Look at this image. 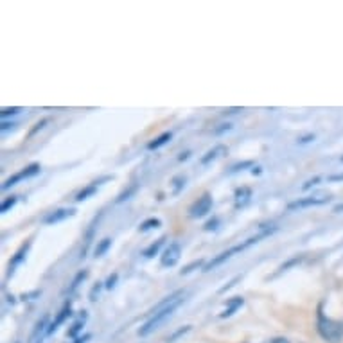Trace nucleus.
I'll use <instances>...</instances> for the list:
<instances>
[{
  "label": "nucleus",
  "instance_id": "nucleus-1",
  "mask_svg": "<svg viewBox=\"0 0 343 343\" xmlns=\"http://www.w3.org/2000/svg\"><path fill=\"white\" fill-rule=\"evenodd\" d=\"M184 296H185L184 291H176V293H172L171 296H167L164 302H160L158 306L151 311V316H149L148 322L138 329V334H140V336H148V334L154 332L156 329H160V327L164 326L167 320L174 314V311L184 304L185 300Z\"/></svg>",
  "mask_w": 343,
  "mask_h": 343
},
{
  "label": "nucleus",
  "instance_id": "nucleus-2",
  "mask_svg": "<svg viewBox=\"0 0 343 343\" xmlns=\"http://www.w3.org/2000/svg\"><path fill=\"white\" fill-rule=\"evenodd\" d=\"M275 230H277L275 226H273V228H266V230L259 232V234H257V236H255V237H250V239H246L244 243L236 244V246H232L230 250H226V252H223V254H219L218 257H216V259L210 260V262H208L207 266H205V270H203V272H210L212 268L219 266V264H223V262H225L226 259H230V257H232V255H234V254H237V252H243V250H246V248H248V246H252V244L259 243L260 239H264V237L272 236V234H273V232H275Z\"/></svg>",
  "mask_w": 343,
  "mask_h": 343
},
{
  "label": "nucleus",
  "instance_id": "nucleus-3",
  "mask_svg": "<svg viewBox=\"0 0 343 343\" xmlns=\"http://www.w3.org/2000/svg\"><path fill=\"white\" fill-rule=\"evenodd\" d=\"M318 332L329 343H340L343 338V324L332 318H327L324 314H318Z\"/></svg>",
  "mask_w": 343,
  "mask_h": 343
},
{
  "label": "nucleus",
  "instance_id": "nucleus-4",
  "mask_svg": "<svg viewBox=\"0 0 343 343\" xmlns=\"http://www.w3.org/2000/svg\"><path fill=\"white\" fill-rule=\"evenodd\" d=\"M331 192H314L308 198H300L296 201H291L288 205V210H296V208H308V207H318V205H326L327 201H331Z\"/></svg>",
  "mask_w": 343,
  "mask_h": 343
},
{
  "label": "nucleus",
  "instance_id": "nucleus-5",
  "mask_svg": "<svg viewBox=\"0 0 343 343\" xmlns=\"http://www.w3.org/2000/svg\"><path fill=\"white\" fill-rule=\"evenodd\" d=\"M180 257H182V246H180V243H171L164 250L162 257H160V264L164 268H172L176 266Z\"/></svg>",
  "mask_w": 343,
  "mask_h": 343
},
{
  "label": "nucleus",
  "instance_id": "nucleus-6",
  "mask_svg": "<svg viewBox=\"0 0 343 343\" xmlns=\"http://www.w3.org/2000/svg\"><path fill=\"white\" fill-rule=\"evenodd\" d=\"M210 208H212V196L203 194L201 198H198V201L189 208V214H190V218H203V216H207V214L210 212Z\"/></svg>",
  "mask_w": 343,
  "mask_h": 343
},
{
  "label": "nucleus",
  "instance_id": "nucleus-7",
  "mask_svg": "<svg viewBox=\"0 0 343 343\" xmlns=\"http://www.w3.org/2000/svg\"><path fill=\"white\" fill-rule=\"evenodd\" d=\"M38 172H40V166H38V164H33V166H29L27 169H24L22 172H17V174H13L11 178H7L6 182H4V185H2V189H4V190L9 189V187H13V185H17L20 180L34 176V174H38Z\"/></svg>",
  "mask_w": 343,
  "mask_h": 343
},
{
  "label": "nucleus",
  "instance_id": "nucleus-8",
  "mask_svg": "<svg viewBox=\"0 0 343 343\" xmlns=\"http://www.w3.org/2000/svg\"><path fill=\"white\" fill-rule=\"evenodd\" d=\"M74 212H76L74 208H58V210H54V212L49 214L47 218L43 219V223H45V225H56V223L63 221V219L72 218Z\"/></svg>",
  "mask_w": 343,
  "mask_h": 343
},
{
  "label": "nucleus",
  "instance_id": "nucleus-9",
  "mask_svg": "<svg viewBox=\"0 0 343 343\" xmlns=\"http://www.w3.org/2000/svg\"><path fill=\"white\" fill-rule=\"evenodd\" d=\"M70 313H72V306H70V302H67L65 306H63V309L59 311V314L56 316V320H54L52 324L49 326V331H47V334H52V332H56L58 331V327L65 322L69 316H70Z\"/></svg>",
  "mask_w": 343,
  "mask_h": 343
},
{
  "label": "nucleus",
  "instance_id": "nucleus-10",
  "mask_svg": "<svg viewBox=\"0 0 343 343\" xmlns=\"http://www.w3.org/2000/svg\"><path fill=\"white\" fill-rule=\"evenodd\" d=\"M45 327H47V316L42 318L38 324H36V329H34V332H33V336H31L29 343H42L43 334H47V331H49V329H45Z\"/></svg>",
  "mask_w": 343,
  "mask_h": 343
},
{
  "label": "nucleus",
  "instance_id": "nucleus-11",
  "mask_svg": "<svg viewBox=\"0 0 343 343\" xmlns=\"http://www.w3.org/2000/svg\"><path fill=\"white\" fill-rule=\"evenodd\" d=\"M226 304H228V306H226V309H225V311H223L221 314H219L221 318L232 316V314L236 313L237 309H239V308H241V306L244 304V298H243V296H234V298H230V300L226 302Z\"/></svg>",
  "mask_w": 343,
  "mask_h": 343
},
{
  "label": "nucleus",
  "instance_id": "nucleus-12",
  "mask_svg": "<svg viewBox=\"0 0 343 343\" xmlns=\"http://www.w3.org/2000/svg\"><path fill=\"white\" fill-rule=\"evenodd\" d=\"M250 198H252V189H248V187H241V189L236 190V207H244L246 203L250 201Z\"/></svg>",
  "mask_w": 343,
  "mask_h": 343
},
{
  "label": "nucleus",
  "instance_id": "nucleus-13",
  "mask_svg": "<svg viewBox=\"0 0 343 343\" xmlns=\"http://www.w3.org/2000/svg\"><path fill=\"white\" fill-rule=\"evenodd\" d=\"M225 153H226V148H225V146H216V148L210 149V151H208V153L205 154V156H201V164H203V166H207V164H210L212 160L219 158L221 154H225Z\"/></svg>",
  "mask_w": 343,
  "mask_h": 343
},
{
  "label": "nucleus",
  "instance_id": "nucleus-14",
  "mask_svg": "<svg viewBox=\"0 0 343 343\" xmlns=\"http://www.w3.org/2000/svg\"><path fill=\"white\" fill-rule=\"evenodd\" d=\"M86 318H88V314H86V311H83V314H81V316H79V320H77L76 324L72 326V329H69V332H67V334H69L70 338H76L77 332H79L85 327V322H86Z\"/></svg>",
  "mask_w": 343,
  "mask_h": 343
},
{
  "label": "nucleus",
  "instance_id": "nucleus-15",
  "mask_svg": "<svg viewBox=\"0 0 343 343\" xmlns=\"http://www.w3.org/2000/svg\"><path fill=\"white\" fill-rule=\"evenodd\" d=\"M164 241H166V239L162 237V239H158V241H154L153 244H149L148 248H146V250H144V252H142V255H144V257H146V259H151L153 255L158 254V250H160V246L164 244Z\"/></svg>",
  "mask_w": 343,
  "mask_h": 343
},
{
  "label": "nucleus",
  "instance_id": "nucleus-16",
  "mask_svg": "<svg viewBox=\"0 0 343 343\" xmlns=\"http://www.w3.org/2000/svg\"><path fill=\"white\" fill-rule=\"evenodd\" d=\"M112 246V239L110 237H106V239H103V241H99V244L95 246V257H103V255L106 254L108 252V248Z\"/></svg>",
  "mask_w": 343,
  "mask_h": 343
},
{
  "label": "nucleus",
  "instance_id": "nucleus-17",
  "mask_svg": "<svg viewBox=\"0 0 343 343\" xmlns=\"http://www.w3.org/2000/svg\"><path fill=\"white\" fill-rule=\"evenodd\" d=\"M169 140H171V133H162L156 140H153V142L148 144V149H158V148H162L164 144L169 142Z\"/></svg>",
  "mask_w": 343,
  "mask_h": 343
},
{
  "label": "nucleus",
  "instance_id": "nucleus-18",
  "mask_svg": "<svg viewBox=\"0 0 343 343\" xmlns=\"http://www.w3.org/2000/svg\"><path fill=\"white\" fill-rule=\"evenodd\" d=\"M97 192V182L95 184H92V185H88V187H85L79 194L76 196V201H83V200H86L88 196H92V194H95Z\"/></svg>",
  "mask_w": 343,
  "mask_h": 343
},
{
  "label": "nucleus",
  "instance_id": "nucleus-19",
  "mask_svg": "<svg viewBox=\"0 0 343 343\" xmlns=\"http://www.w3.org/2000/svg\"><path fill=\"white\" fill-rule=\"evenodd\" d=\"M160 225H162V221H160V219L151 218V219H146L142 225H140V228H138V230H140V232H148V230H151V228H158Z\"/></svg>",
  "mask_w": 343,
  "mask_h": 343
},
{
  "label": "nucleus",
  "instance_id": "nucleus-20",
  "mask_svg": "<svg viewBox=\"0 0 343 343\" xmlns=\"http://www.w3.org/2000/svg\"><path fill=\"white\" fill-rule=\"evenodd\" d=\"M29 246H31L29 243L25 244V246H22V250H20V252H17V255L13 257V260H11V264H9V266H11V268H13V266H17L18 262H20V260L24 259V255L27 254V250H29Z\"/></svg>",
  "mask_w": 343,
  "mask_h": 343
},
{
  "label": "nucleus",
  "instance_id": "nucleus-21",
  "mask_svg": "<svg viewBox=\"0 0 343 343\" xmlns=\"http://www.w3.org/2000/svg\"><path fill=\"white\" fill-rule=\"evenodd\" d=\"M17 196H11V198H7L6 201H4V203H2V205H0V212L2 214H6L7 210H9V208H13L15 207V205H17Z\"/></svg>",
  "mask_w": 343,
  "mask_h": 343
},
{
  "label": "nucleus",
  "instance_id": "nucleus-22",
  "mask_svg": "<svg viewBox=\"0 0 343 343\" xmlns=\"http://www.w3.org/2000/svg\"><path fill=\"white\" fill-rule=\"evenodd\" d=\"M172 184H176V187H174V190H172V194H180V190L185 187V176H176L174 180H172Z\"/></svg>",
  "mask_w": 343,
  "mask_h": 343
},
{
  "label": "nucleus",
  "instance_id": "nucleus-23",
  "mask_svg": "<svg viewBox=\"0 0 343 343\" xmlns=\"http://www.w3.org/2000/svg\"><path fill=\"white\" fill-rule=\"evenodd\" d=\"M135 190H137V185H131L130 189H128V190H124V192H122V194L119 196V198H117V203H120V201L128 200V198H130V196L133 194V192H135Z\"/></svg>",
  "mask_w": 343,
  "mask_h": 343
},
{
  "label": "nucleus",
  "instance_id": "nucleus-24",
  "mask_svg": "<svg viewBox=\"0 0 343 343\" xmlns=\"http://www.w3.org/2000/svg\"><path fill=\"white\" fill-rule=\"evenodd\" d=\"M85 277H86V272H79L77 273V277L74 278V282H72V288H70V291H74L77 288V286H79V282H81V280H85Z\"/></svg>",
  "mask_w": 343,
  "mask_h": 343
},
{
  "label": "nucleus",
  "instance_id": "nucleus-25",
  "mask_svg": "<svg viewBox=\"0 0 343 343\" xmlns=\"http://www.w3.org/2000/svg\"><path fill=\"white\" fill-rule=\"evenodd\" d=\"M200 266H203V260H194V262H192V264H189V266L185 268V270H182V275H187V273H190L192 272V270H194V268H200Z\"/></svg>",
  "mask_w": 343,
  "mask_h": 343
},
{
  "label": "nucleus",
  "instance_id": "nucleus-26",
  "mask_svg": "<svg viewBox=\"0 0 343 343\" xmlns=\"http://www.w3.org/2000/svg\"><path fill=\"white\" fill-rule=\"evenodd\" d=\"M18 112H20V108H4L0 115H2V119H6V117H9V115H15V113H18Z\"/></svg>",
  "mask_w": 343,
  "mask_h": 343
},
{
  "label": "nucleus",
  "instance_id": "nucleus-27",
  "mask_svg": "<svg viewBox=\"0 0 343 343\" xmlns=\"http://www.w3.org/2000/svg\"><path fill=\"white\" fill-rule=\"evenodd\" d=\"M252 166H254V162H250V160H248V162H243V164H237V166H234L230 169V172H236V171H239V169H244V167H252Z\"/></svg>",
  "mask_w": 343,
  "mask_h": 343
},
{
  "label": "nucleus",
  "instance_id": "nucleus-28",
  "mask_svg": "<svg viewBox=\"0 0 343 343\" xmlns=\"http://www.w3.org/2000/svg\"><path fill=\"white\" fill-rule=\"evenodd\" d=\"M117 277H119L117 273H113L112 277L108 278V280H106V290H112L113 286H115V282H117Z\"/></svg>",
  "mask_w": 343,
  "mask_h": 343
},
{
  "label": "nucleus",
  "instance_id": "nucleus-29",
  "mask_svg": "<svg viewBox=\"0 0 343 343\" xmlns=\"http://www.w3.org/2000/svg\"><path fill=\"white\" fill-rule=\"evenodd\" d=\"M320 182V176H314L313 180H309V182H306V184H304V187H302V189L304 190H308L309 187H313V185H316Z\"/></svg>",
  "mask_w": 343,
  "mask_h": 343
},
{
  "label": "nucleus",
  "instance_id": "nucleus-30",
  "mask_svg": "<svg viewBox=\"0 0 343 343\" xmlns=\"http://www.w3.org/2000/svg\"><path fill=\"white\" fill-rule=\"evenodd\" d=\"M101 291V282H97V286H94V290L90 293V300H95V295H99Z\"/></svg>",
  "mask_w": 343,
  "mask_h": 343
},
{
  "label": "nucleus",
  "instance_id": "nucleus-31",
  "mask_svg": "<svg viewBox=\"0 0 343 343\" xmlns=\"http://www.w3.org/2000/svg\"><path fill=\"white\" fill-rule=\"evenodd\" d=\"M216 225H218V219H214V221H208L207 225H205V230H212V228H216Z\"/></svg>",
  "mask_w": 343,
  "mask_h": 343
},
{
  "label": "nucleus",
  "instance_id": "nucleus-32",
  "mask_svg": "<svg viewBox=\"0 0 343 343\" xmlns=\"http://www.w3.org/2000/svg\"><path fill=\"white\" fill-rule=\"evenodd\" d=\"M327 180L329 182H343V174H334V176H329Z\"/></svg>",
  "mask_w": 343,
  "mask_h": 343
},
{
  "label": "nucleus",
  "instance_id": "nucleus-33",
  "mask_svg": "<svg viewBox=\"0 0 343 343\" xmlns=\"http://www.w3.org/2000/svg\"><path fill=\"white\" fill-rule=\"evenodd\" d=\"M309 140H314V135H308V137H304V138H300L298 142L300 144H306V142H309Z\"/></svg>",
  "mask_w": 343,
  "mask_h": 343
},
{
  "label": "nucleus",
  "instance_id": "nucleus-34",
  "mask_svg": "<svg viewBox=\"0 0 343 343\" xmlns=\"http://www.w3.org/2000/svg\"><path fill=\"white\" fill-rule=\"evenodd\" d=\"M45 124H47V120H42V122H38V124H36V128H34V130H33V131H31V133H34V131L42 130V128H43V126H45Z\"/></svg>",
  "mask_w": 343,
  "mask_h": 343
},
{
  "label": "nucleus",
  "instance_id": "nucleus-35",
  "mask_svg": "<svg viewBox=\"0 0 343 343\" xmlns=\"http://www.w3.org/2000/svg\"><path fill=\"white\" fill-rule=\"evenodd\" d=\"M270 343H290L288 340H284V338H277V340H272Z\"/></svg>",
  "mask_w": 343,
  "mask_h": 343
},
{
  "label": "nucleus",
  "instance_id": "nucleus-36",
  "mask_svg": "<svg viewBox=\"0 0 343 343\" xmlns=\"http://www.w3.org/2000/svg\"><path fill=\"white\" fill-rule=\"evenodd\" d=\"M334 212H343V203H340V205L334 207Z\"/></svg>",
  "mask_w": 343,
  "mask_h": 343
},
{
  "label": "nucleus",
  "instance_id": "nucleus-37",
  "mask_svg": "<svg viewBox=\"0 0 343 343\" xmlns=\"http://www.w3.org/2000/svg\"><path fill=\"white\" fill-rule=\"evenodd\" d=\"M88 338H90V336H83V338H77V340H76V343H85V342H86V340H88Z\"/></svg>",
  "mask_w": 343,
  "mask_h": 343
},
{
  "label": "nucleus",
  "instance_id": "nucleus-38",
  "mask_svg": "<svg viewBox=\"0 0 343 343\" xmlns=\"http://www.w3.org/2000/svg\"><path fill=\"white\" fill-rule=\"evenodd\" d=\"M185 158H189V153H184L182 156H180V160H185Z\"/></svg>",
  "mask_w": 343,
  "mask_h": 343
},
{
  "label": "nucleus",
  "instance_id": "nucleus-39",
  "mask_svg": "<svg viewBox=\"0 0 343 343\" xmlns=\"http://www.w3.org/2000/svg\"><path fill=\"white\" fill-rule=\"evenodd\" d=\"M342 162H343V156H342Z\"/></svg>",
  "mask_w": 343,
  "mask_h": 343
}]
</instances>
